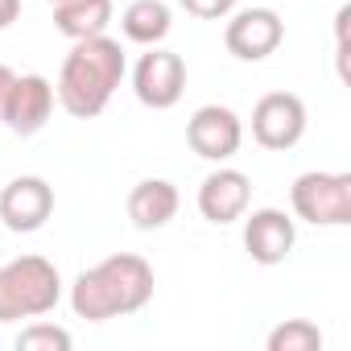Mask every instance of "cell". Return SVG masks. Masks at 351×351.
Segmentation results:
<instances>
[{
    "label": "cell",
    "mask_w": 351,
    "mask_h": 351,
    "mask_svg": "<svg viewBox=\"0 0 351 351\" xmlns=\"http://www.w3.org/2000/svg\"><path fill=\"white\" fill-rule=\"evenodd\" d=\"M153 265L136 252H116L91 269H83L71 285V310L75 318L87 322H108V318H124L149 306L153 298Z\"/></svg>",
    "instance_id": "cell-1"
},
{
    "label": "cell",
    "mask_w": 351,
    "mask_h": 351,
    "mask_svg": "<svg viewBox=\"0 0 351 351\" xmlns=\"http://www.w3.org/2000/svg\"><path fill=\"white\" fill-rule=\"evenodd\" d=\"M120 79H124V50H120V42L99 34V38L75 42V50L66 54V62L58 71L54 95L66 108V116L95 120L108 108V99L116 95Z\"/></svg>",
    "instance_id": "cell-2"
},
{
    "label": "cell",
    "mask_w": 351,
    "mask_h": 351,
    "mask_svg": "<svg viewBox=\"0 0 351 351\" xmlns=\"http://www.w3.org/2000/svg\"><path fill=\"white\" fill-rule=\"evenodd\" d=\"M62 277L46 256H17L0 265V322L42 318L58 306Z\"/></svg>",
    "instance_id": "cell-3"
},
{
    "label": "cell",
    "mask_w": 351,
    "mask_h": 351,
    "mask_svg": "<svg viewBox=\"0 0 351 351\" xmlns=\"http://www.w3.org/2000/svg\"><path fill=\"white\" fill-rule=\"evenodd\" d=\"M293 215L314 228H347L351 223V173L310 169L298 173L289 186Z\"/></svg>",
    "instance_id": "cell-4"
},
{
    "label": "cell",
    "mask_w": 351,
    "mask_h": 351,
    "mask_svg": "<svg viewBox=\"0 0 351 351\" xmlns=\"http://www.w3.org/2000/svg\"><path fill=\"white\" fill-rule=\"evenodd\" d=\"M132 91L153 112L173 108L182 99V91H186V62H182V54L149 46V54H141V62L132 71Z\"/></svg>",
    "instance_id": "cell-5"
},
{
    "label": "cell",
    "mask_w": 351,
    "mask_h": 351,
    "mask_svg": "<svg viewBox=\"0 0 351 351\" xmlns=\"http://www.w3.org/2000/svg\"><path fill=\"white\" fill-rule=\"evenodd\" d=\"M252 136L256 145L285 153L306 136V104L293 91H269L261 95V104L252 108Z\"/></svg>",
    "instance_id": "cell-6"
},
{
    "label": "cell",
    "mask_w": 351,
    "mask_h": 351,
    "mask_svg": "<svg viewBox=\"0 0 351 351\" xmlns=\"http://www.w3.org/2000/svg\"><path fill=\"white\" fill-rule=\"evenodd\" d=\"M186 145L203 157V161H228L240 153L244 145V124L232 108L223 104H203L191 124H186Z\"/></svg>",
    "instance_id": "cell-7"
},
{
    "label": "cell",
    "mask_w": 351,
    "mask_h": 351,
    "mask_svg": "<svg viewBox=\"0 0 351 351\" xmlns=\"http://www.w3.org/2000/svg\"><path fill=\"white\" fill-rule=\"evenodd\" d=\"M54 215V186L38 173H21L0 191V219L9 232H38Z\"/></svg>",
    "instance_id": "cell-8"
},
{
    "label": "cell",
    "mask_w": 351,
    "mask_h": 351,
    "mask_svg": "<svg viewBox=\"0 0 351 351\" xmlns=\"http://www.w3.org/2000/svg\"><path fill=\"white\" fill-rule=\"evenodd\" d=\"M285 38V25L273 9H240V13H228V29H223V42L228 50L240 58V62H261L269 58Z\"/></svg>",
    "instance_id": "cell-9"
},
{
    "label": "cell",
    "mask_w": 351,
    "mask_h": 351,
    "mask_svg": "<svg viewBox=\"0 0 351 351\" xmlns=\"http://www.w3.org/2000/svg\"><path fill=\"white\" fill-rule=\"evenodd\" d=\"M248 199H252L248 173L232 169V165H219L215 173H207L203 186H199V215L207 223H236V219H244Z\"/></svg>",
    "instance_id": "cell-10"
},
{
    "label": "cell",
    "mask_w": 351,
    "mask_h": 351,
    "mask_svg": "<svg viewBox=\"0 0 351 351\" xmlns=\"http://www.w3.org/2000/svg\"><path fill=\"white\" fill-rule=\"evenodd\" d=\"M50 112H54V83L46 75H17L0 120H5L17 136H34V132L46 128Z\"/></svg>",
    "instance_id": "cell-11"
},
{
    "label": "cell",
    "mask_w": 351,
    "mask_h": 351,
    "mask_svg": "<svg viewBox=\"0 0 351 351\" xmlns=\"http://www.w3.org/2000/svg\"><path fill=\"white\" fill-rule=\"evenodd\" d=\"M293 240H298V228L277 207H261L244 219V248L256 265H281L293 252Z\"/></svg>",
    "instance_id": "cell-12"
},
{
    "label": "cell",
    "mask_w": 351,
    "mask_h": 351,
    "mask_svg": "<svg viewBox=\"0 0 351 351\" xmlns=\"http://www.w3.org/2000/svg\"><path fill=\"white\" fill-rule=\"evenodd\" d=\"M178 203L182 199H178V186H173V182L145 178V182H136L128 191V219L141 232H157V228H165L173 215H178Z\"/></svg>",
    "instance_id": "cell-13"
},
{
    "label": "cell",
    "mask_w": 351,
    "mask_h": 351,
    "mask_svg": "<svg viewBox=\"0 0 351 351\" xmlns=\"http://www.w3.org/2000/svg\"><path fill=\"white\" fill-rule=\"evenodd\" d=\"M112 25V0H58L54 5V29L71 42L99 38Z\"/></svg>",
    "instance_id": "cell-14"
},
{
    "label": "cell",
    "mask_w": 351,
    "mask_h": 351,
    "mask_svg": "<svg viewBox=\"0 0 351 351\" xmlns=\"http://www.w3.org/2000/svg\"><path fill=\"white\" fill-rule=\"evenodd\" d=\"M169 25H173V17H169V5H165V0H132V5L124 9V17H120L124 38L136 42V46H157V42H165Z\"/></svg>",
    "instance_id": "cell-15"
},
{
    "label": "cell",
    "mask_w": 351,
    "mask_h": 351,
    "mask_svg": "<svg viewBox=\"0 0 351 351\" xmlns=\"http://www.w3.org/2000/svg\"><path fill=\"white\" fill-rule=\"evenodd\" d=\"M269 351H318L322 347V330L306 318H285L281 326L269 330Z\"/></svg>",
    "instance_id": "cell-16"
},
{
    "label": "cell",
    "mask_w": 351,
    "mask_h": 351,
    "mask_svg": "<svg viewBox=\"0 0 351 351\" xmlns=\"http://www.w3.org/2000/svg\"><path fill=\"white\" fill-rule=\"evenodd\" d=\"M21 351H71V330L54 326V322H34L17 335Z\"/></svg>",
    "instance_id": "cell-17"
},
{
    "label": "cell",
    "mask_w": 351,
    "mask_h": 351,
    "mask_svg": "<svg viewBox=\"0 0 351 351\" xmlns=\"http://www.w3.org/2000/svg\"><path fill=\"white\" fill-rule=\"evenodd\" d=\"M182 9L199 21H223L236 9V0H182Z\"/></svg>",
    "instance_id": "cell-18"
},
{
    "label": "cell",
    "mask_w": 351,
    "mask_h": 351,
    "mask_svg": "<svg viewBox=\"0 0 351 351\" xmlns=\"http://www.w3.org/2000/svg\"><path fill=\"white\" fill-rule=\"evenodd\" d=\"M13 83H17V75L0 62V116H5V104H9V91H13Z\"/></svg>",
    "instance_id": "cell-19"
},
{
    "label": "cell",
    "mask_w": 351,
    "mask_h": 351,
    "mask_svg": "<svg viewBox=\"0 0 351 351\" xmlns=\"http://www.w3.org/2000/svg\"><path fill=\"white\" fill-rule=\"evenodd\" d=\"M21 17V0H0V29H9Z\"/></svg>",
    "instance_id": "cell-20"
},
{
    "label": "cell",
    "mask_w": 351,
    "mask_h": 351,
    "mask_svg": "<svg viewBox=\"0 0 351 351\" xmlns=\"http://www.w3.org/2000/svg\"><path fill=\"white\" fill-rule=\"evenodd\" d=\"M54 5H58V0H54Z\"/></svg>",
    "instance_id": "cell-21"
}]
</instances>
